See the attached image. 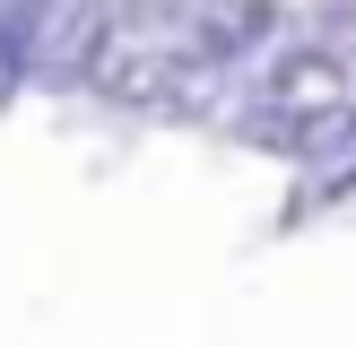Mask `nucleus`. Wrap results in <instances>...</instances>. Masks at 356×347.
Here are the masks:
<instances>
[{"label": "nucleus", "instance_id": "1", "mask_svg": "<svg viewBox=\"0 0 356 347\" xmlns=\"http://www.w3.org/2000/svg\"><path fill=\"white\" fill-rule=\"evenodd\" d=\"M52 9H61V0H0V104L35 87V69H44V35H52Z\"/></svg>", "mask_w": 356, "mask_h": 347}]
</instances>
